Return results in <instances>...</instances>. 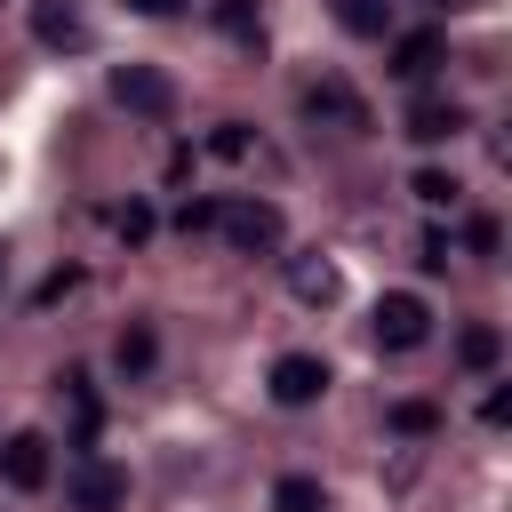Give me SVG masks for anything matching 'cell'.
<instances>
[{"label": "cell", "instance_id": "1", "mask_svg": "<svg viewBox=\"0 0 512 512\" xmlns=\"http://www.w3.org/2000/svg\"><path fill=\"white\" fill-rule=\"evenodd\" d=\"M216 232H224L240 256H280V240H288V216H280L272 200L240 192V200H216Z\"/></svg>", "mask_w": 512, "mask_h": 512}, {"label": "cell", "instance_id": "2", "mask_svg": "<svg viewBox=\"0 0 512 512\" xmlns=\"http://www.w3.org/2000/svg\"><path fill=\"white\" fill-rule=\"evenodd\" d=\"M368 328H376V344H384V352H416V344L432 336V304H424L416 288H392V296H376Z\"/></svg>", "mask_w": 512, "mask_h": 512}, {"label": "cell", "instance_id": "3", "mask_svg": "<svg viewBox=\"0 0 512 512\" xmlns=\"http://www.w3.org/2000/svg\"><path fill=\"white\" fill-rule=\"evenodd\" d=\"M64 496H72V512H120V504H128V472L80 448V456H72V480H64Z\"/></svg>", "mask_w": 512, "mask_h": 512}, {"label": "cell", "instance_id": "4", "mask_svg": "<svg viewBox=\"0 0 512 512\" xmlns=\"http://www.w3.org/2000/svg\"><path fill=\"white\" fill-rule=\"evenodd\" d=\"M112 104H128L144 120H168L176 112V80L160 64H112Z\"/></svg>", "mask_w": 512, "mask_h": 512}, {"label": "cell", "instance_id": "5", "mask_svg": "<svg viewBox=\"0 0 512 512\" xmlns=\"http://www.w3.org/2000/svg\"><path fill=\"white\" fill-rule=\"evenodd\" d=\"M304 120H320V128H344V136H360V128H368V104H360V88H352V80L320 72V80H304Z\"/></svg>", "mask_w": 512, "mask_h": 512}, {"label": "cell", "instance_id": "6", "mask_svg": "<svg viewBox=\"0 0 512 512\" xmlns=\"http://www.w3.org/2000/svg\"><path fill=\"white\" fill-rule=\"evenodd\" d=\"M320 392H328V360L320 352H280L272 360V400L280 408H312Z\"/></svg>", "mask_w": 512, "mask_h": 512}, {"label": "cell", "instance_id": "7", "mask_svg": "<svg viewBox=\"0 0 512 512\" xmlns=\"http://www.w3.org/2000/svg\"><path fill=\"white\" fill-rule=\"evenodd\" d=\"M288 296L296 304H336L344 296V272H336V256H320V248H304V256H288Z\"/></svg>", "mask_w": 512, "mask_h": 512}, {"label": "cell", "instance_id": "8", "mask_svg": "<svg viewBox=\"0 0 512 512\" xmlns=\"http://www.w3.org/2000/svg\"><path fill=\"white\" fill-rule=\"evenodd\" d=\"M0 480L24 488V496L48 488V440H40V432H8V440H0Z\"/></svg>", "mask_w": 512, "mask_h": 512}, {"label": "cell", "instance_id": "9", "mask_svg": "<svg viewBox=\"0 0 512 512\" xmlns=\"http://www.w3.org/2000/svg\"><path fill=\"white\" fill-rule=\"evenodd\" d=\"M32 40L40 48H88V16L72 0H32Z\"/></svg>", "mask_w": 512, "mask_h": 512}, {"label": "cell", "instance_id": "10", "mask_svg": "<svg viewBox=\"0 0 512 512\" xmlns=\"http://www.w3.org/2000/svg\"><path fill=\"white\" fill-rule=\"evenodd\" d=\"M440 56H448V40H440L432 24L392 40V72H400V80H432V72H440Z\"/></svg>", "mask_w": 512, "mask_h": 512}, {"label": "cell", "instance_id": "11", "mask_svg": "<svg viewBox=\"0 0 512 512\" xmlns=\"http://www.w3.org/2000/svg\"><path fill=\"white\" fill-rule=\"evenodd\" d=\"M408 136H416V144H448V136H464V104L416 96V104H408Z\"/></svg>", "mask_w": 512, "mask_h": 512}, {"label": "cell", "instance_id": "12", "mask_svg": "<svg viewBox=\"0 0 512 512\" xmlns=\"http://www.w3.org/2000/svg\"><path fill=\"white\" fill-rule=\"evenodd\" d=\"M328 8H336V24L352 40H384L392 32V0H328Z\"/></svg>", "mask_w": 512, "mask_h": 512}, {"label": "cell", "instance_id": "13", "mask_svg": "<svg viewBox=\"0 0 512 512\" xmlns=\"http://www.w3.org/2000/svg\"><path fill=\"white\" fill-rule=\"evenodd\" d=\"M272 512H328V488H320L312 472H288V480L272 488Z\"/></svg>", "mask_w": 512, "mask_h": 512}, {"label": "cell", "instance_id": "14", "mask_svg": "<svg viewBox=\"0 0 512 512\" xmlns=\"http://www.w3.org/2000/svg\"><path fill=\"white\" fill-rule=\"evenodd\" d=\"M456 360H464V368H496V360H504V336L480 320V328H464V336H456Z\"/></svg>", "mask_w": 512, "mask_h": 512}, {"label": "cell", "instance_id": "15", "mask_svg": "<svg viewBox=\"0 0 512 512\" xmlns=\"http://www.w3.org/2000/svg\"><path fill=\"white\" fill-rule=\"evenodd\" d=\"M152 352H160V336H152V328H120V344H112L120 376H144V368H152Z\"/></svg>", "mask_w": 512, "mask_h": 512}, {"label": "cell", "instance_id": "16", "mask_svg": "<svg viewBox=\"0 0 512 512\" xmlns=\"http://www.w3.org/2000/svg\"><path fill=\"white\" fill-rule=\"evenodd\" d=\"M408 192H416L424 208H456V192H464V184H456L448 168H416V184H408Z\"/></svg>", "mask_w": 512, "mask_h": 512}, {"label": "cell", "instance_id": "17", "mask_svg": "<svg viewBox=\"0 0 512 512\" xmlns=\"http://www.w3.org/2000/svg\"><path fill=\"white\" fill-rule=\"evenodd\" d=\"M392 432L424 440V432H440V408H432V400H392Z\"/></svg>", "mask_w": 512, "mask_h": 512}, {"label": "cell", "instance_id": "18", "mask_svg": "<svg viewBox=\"0 0 512 512\" xmlns=\"http://www.w3.org/2000/svg\"><path fill=\"white\" fill-rule=\"evenodd\" d=\"M248 144H256V136H248V120H216V128H208V152H216V160H240Z\"/></svg>", "mask_w": 512, "mask_h": 512}, {"label": "cell", "instance_id": "19", "mask_svg": "<svg viewBox=\"0 0 512 512\" xmlns=\"http://www.w3.org/2000/svg\"><path fill=\"white\" fill-rule=\"evenodd\" d=\"M448 256H456V232H440V224H432V232L416 240V264H424V272H448Z\"/></svg>", "mask_w": 512, "mask_h": 512}, {"label": "cell", "instance_id": "20", "mask_svg": "<svg viewBox=\"0 0 512 512\" xmlns=\"http://www.w3.org/2000/svg\"><path fill=\"white\" fill-rule=\"evenodd\" d=\"M256 16H264V0H216V24L224 32H256Z\"/></svg>", "mask_w": 512, "mask_h": 512}, {"label": "cell", "instance_id": "21", "mask_svg": "<svg viewBox=\"0 0 512 512\" xmlns=\"http://www.w3.org/2000/svg\"><path fill=\"white\" fill-rule=\"evenodd\" d=\"M112 224H120V240H152V208H144V200L112 208Z\"/></svg>", "mask_w": 512, "mask_h": 512}, {"label": "cell", "instance_id": "22", "mask_svg": "<svg viewBox=\"0 0 512 512\" xmlns=\"http://www.w3.org/2000/svg\"><path fill=\"white\" fill-rule=\"evenodd\" d=\"M176 232H184V240H192V232H216V200H184V208H176Z\"/></svg>", "mask_w": 512, "mask_h": 512}, {"label": "cell", "instance_id": "23", "mask_svg": "<svg viewBox=\"0 0 512 512\" xmlns=\"http://www.w3.org/2000/svg\"><path fill=\"white\" fill-rule=\"evenodd\" d=\"M128 8H136V16H176L184 0H128Z\"/></svg>", "mask_w": 512, "mask_h": 512}, {"label": "cell", "instance_id": "24", "mask_svg": "<svg viewBox=\"0 0 512 512\" xmlns=\"http://www.w3.org/2000/svg\"><path fill=\"white\" fill-rule=\"evenodd\" d=\"M440 8H464V0H440Z\"/></svg>", "mask_w": 512, "mask_h": 512}]
</instances>
